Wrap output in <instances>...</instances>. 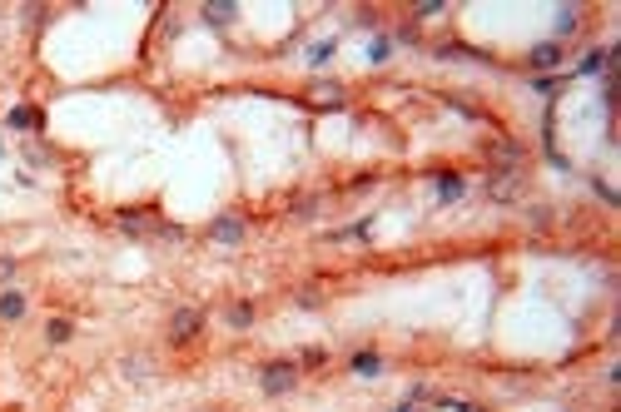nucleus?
I'll use <instances>...</instances> for the list:
<instances>
[{"mask_svg": "<svg viewBox=\"0 0 621 412\" xmlns=\"http://www.w3.org/2000/svg\"><path fill=\"white\" fill-rule=\"evenodd\" d=\"M259 387H264L268 397H284V392L299 387V368H294V363H264V368H259Z\"/></svg>", "mask_w": 621, "mask_h": 412, "instance_id": "obj_1", "label": "nucleus"}, {"mask_svg": "<svg viewBox=\"0 0 621 412\" xmlns=\"http://www.w3.org/2000/svg\"><path fill=\"white\" fill-rule=\"evenodd\" d=\"M199 328H204V313L199 308H179L175 318H169V338H175V343H189Z\"/></svg>", "mask_w": 621, "mask_h": 412, "instance_id": "obj_2", "label": "nucleus"}, {"mask_svg": "<svg viewBox=\"0 0 621 412\" xmlns=\"http://www.w3.org/2000/svg\"><path fill=\"white\" fill-rule=\"evenodd\" d=\"M517 189H522V174H517V169L487 174V194H492V199H517Z\"/></svg>", "mask_w": 621, "mask_h": 412, "instance_id": "obj_3", "label": "nucleus"}, {"mask_svg": "<svg viewBox=\"0 0 621 412\" xmlns=\"http://www.w3.org/2000/svg\"><path fill=\"white\" fill-rule=\"evenodd\" d=\"M209 239H214V244H244V224H239L234 214H224V219L209 224Z\"/></svg>", "mask_w": 621, "mask_h": 412, "instance_id": "obj_4", "label": "nucleus"}, {"mask_svg": "<svg viewBox=\"0 0 621 412\" xmlns=\"http://www.w3.org/2000/svg\"><path fill=\"white\" fill-rule=\"evenodd\" d=\"M0 318H6V323H20V318H25V293H20V288H6V293H0Z\"/></svg>", "mask_w": 621, "mask_h": 412, "instance_id": "obj_5", "label": "nucleus"}, {"mask_svg": "<svg viewBox=\"0 0 621 412\" xmlns=\"http://www.w3.org/2000/svg\"><path fill=\"white\" fill-rule=\"evenodd\" d=\"M527 60H532L537 70H552V65L561 60V45H557V40H542V45H532V55H527Z\"/></svg>", "mask_w": 621, "mask_h": 412, "instance_id": "obj_6", "label": "nucleus"}, {"mask_svg": "<svg viewBox=\"0 0 621 412\" xmlns=\"http://www.w3.org/2000/svg\"><path fill=\"white\" fill-rule=\"evenodd\" d=\"M6 125H11V130H40V114H35L30 104H15V109L6 114Z\"/></svg>", "mask_w": 621, "mask_h": 412, "instance_id": "obj_7", "label": "nucleus"}, {"mask_svg": "<svg viewBox=\"0 0 621 412\" xmlns=\"http://www.w3.org/2000/svg\"><path fill=\"white\" fill-rule=\"evenodd\" d=\"M234 15H239V6H229V0H224V6H204V20L209 25H229Z\"/></svg>", "mask_w": 621, "mask_h": 412, "instance_id": "obj_8", "label": "nucleus"}, {"mask_svg": "<svg viewBox=\"0 0 621 412\" xmlns=\"http://www.w3.org/2000/svg\"><path fill=\"white\" fill-rule=\"evenodd\" d=\"M45 338H50V343H70V338H75V328H70V318H50V328H45Z\"/></svg>", "mask_w": 621, "mask_h": 412, "instance_id": "obj_9", "label": "nucleus"}, {"mask_svg": "<svg viewBox=\"0 0 621 412\" xmlns=\"http://www.w3.org/2000/svg\"><path fill=\"white\" fill-rule=\"evenodd\" d=\"M378 368H383V358H378V352H358V358H353V373H358V378H373Z\"/></svg>", "mask_w": 621, "mask_h": 412, "instance_id": "obj_10", "label": "nucleus"}, {"mask_svg": "<svg viewBox=\"0 0 621 412\" xmlns=\"http://www.w3.org/2000/svg\"><path fill=\"white\" fill-rule=\"evenodd\" d=\"M120 228H125V233H149V228H154V219H149V214H144V219H139V214H125V219H120Z\"/></svg>", "mask_w": 621, "mask_h": 412, "instance_id": "obj_11", "label": "nucleus"}, {"mask_svg": "<svg viewBox=\"0 0 621 412\" xmlns=\"http://www.w3.org/2000/svg\"><path fill=\"white\" fill-rule=\"evenodd\" d=\"M601 65H606V50H587L582 65H577V75H592V70H601Z\"/></svg>", "mask_w": 621, "mask_h": 412, "instance_id": "obj_12", "label": "nucleus"}, {"mask_svg": "<svg viewBox=\"0 0 621 412\" xmlns=\"http://www.w3.org/2000/svg\"><path fill=\"white\" fill-rule=\"evenodd\" d=\"M437 194H442V199H458V194H463V179H458V174H442V179H437Z\"/></svg>", "mask_w": 621, "mask_h": 412, "instance_id": "obj_13", "label": "nucleus"}, {"mask_svg": "<svg viewBox=\"0 0 621 412\" xmlns=\"http://www.w3.org/2000/svg\"><path fill=\"white\" fill-rule=\"evenodd\" d=\"M224 318H229L234 328H249V323H254V308H249V303H234V308L224 313Z\"/></svg>", "mask_w": 621, "mask_h": 412, "instance_id": "obj_14", "label": "nucleus"}, {"mask_svg": "<svg viewBox=\"0 0 621 412\" xmlns=\"http://www.w3.org/2000/svg\"><path fill=\"white\" fill-rule=\"evenodd\" d=\"M328 60H333V40H323V45L308 50V65H328Z\"/></svg>", "mask_w": 621, "mask_h": 412, "instance_id": "obj_15", "label": "nucleus"}, {"mask_svg": "<svg viewBox=\"0 0 621 412\" xmlns=\"http://www.w3.org/2000/svg\"><path fill=\"white\" fill-rule=\"evenodd\" d=\"M149 368H154L149 358H125V373H130V378H149Z\"/></svg>", "mask_w": 621, "mask_h": 412, "instance_id": "obj_16", "label": "nucleus"}, {"mask_svg": "<svg viewBox=\"0 0 621 412\" xmlns=\"http://www.w3.org/2000/svg\"><path fill=\"white\" fill-rule=\"evenodd\" d=\"M11 273H15V259H11V254H0V278H11Z\"/></svg>", "mask_w": 621, "mask_h": 412, "instance_id": "obj_17", "label": "nucleus"}, {"mask_svg": "<svg viewBox=\"0 0 621 412\" xmlns=\"http://www.w3.org/2000/svg\"><path fill=\"white\" fill-rule=\"evenodd\" d=\"M393 412H413V407H393Z\"/></svg>", "mask_w": 621, "mask_h": 412, "instance_id": "obj_18", "label": "nucleus"}]
</instances>
